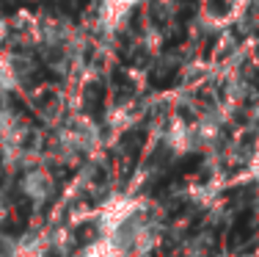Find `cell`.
<instances>
[{
    "label": "cell",
    "mask_w": 259,
    "mask_h": 257,
    "mask_svg": "<svg viewBox=\"0 0 259 257\" xmlns=\"http://www.w3.org/2000/svg\"><path fill=\"white\" fill-rule=\"evenodd\" d=\"M144 210V202L138 197H127V194H119V197L108 199L97 213V230L100 235H113L119 227H124L133 216Z\"/></svg>",
    "instance_id": "6da1fadb"
},
{
    "label": "cell",
    "mask_w": 259,
    "mask_h": 257,
    "mask_svg": "<svg viewBox=\"0 0 259 257\" xmlns=\"http://www.w3.org/2000/svg\"><path fill=\"white\" fill-rule=\"evenodd\" d=\"M20 188L33 205H45V202L53 197V191H55L53 177L47 174L45 169H28L25 174H22V180H20Z\"/></svg>",
    "instance_id": "7a4b0ae2"
},
{
    "label": "cell",
    "mask_w": 259,
    "mask_h": 257,
    "mask_svg": "<svg viewBox=\"0 0 259 257\" xmlns=\"http://www.w3.org/2000/svg\"><path fill=\"white\" fill-rule=\"evenodd\" d=\"M135 3H138V0H105V6H102L105 22H110V25L121 22L124 14H127V9H133Z\"/></svg>",
    "instance_id": "3957f363"
},
{
    "label": "cell",
    "mask_w": 259,
    "mask_h": 257,
    "mask_svg": "<svg viewBox=\"0 0 259 257\" xmlns=\"http://www.w3.org/2000/svg\"><path fill=\"white\" fill-rule=\"evenodd\" d=\"M77 257H119V254H116L113 241H110L108 235H100L94 243H89V246H85Z\"/></svg>",
    "instance_id": "277c9868"
},
{
    "label": "cell",
    "mask_w": 259,
    "mask_h": 257,
    "mask_svg": "<svg viewBox=\"0 0 259 257\" xmlns=\"http://www.w3.org/2000/svg\"><path fill=\"white\" fill-rule=\"evenodd\" d=\"M251 174H254L256 180H259V152L254 155V161H251Z\"/></svg>",
    "instance_id": "5b68a950"
},
{
    "label": "cell",
    "mask_w": 259,
    "mask_h": 257,
    "mask_svg": "<svg viewBox=\"0 0 259 257\" xmlns=\"http://www.w3.org/2000/svg\"><path fill=\"white\" fill-rule=\"evenodd\" d=\"M3 216H6V207H3V205H0V222H3Z\"/></svg>",
    "instance_id": "8992f818"
}]
</instances>
